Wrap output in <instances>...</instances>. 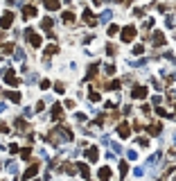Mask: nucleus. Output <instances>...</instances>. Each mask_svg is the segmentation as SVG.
<instances>
[{"label": "nucleus", "mask_w": 176, "mask_h": 181, "mask_svg": "<svg viewBox=\"0 0 176 181\" xmlns=\"http://www.w3.org/2000/svg\"><path fill=\"white\" fill-rule=\"evenodd\" d=\"M133 34H135V30H133V27H126V30H122V39H124L126 43H129V41L133 39Z\"/></svg>", "instance_id": "f03ea898"}, {"label": "nucleus", "mask_w": 176, "mask_h": 181, "mask_svg": "<svg viewBox=\"0 0 176 181\" xmlns=\"http://www.w3.org/2000/svg\"><path fill=\"white\" fill-rule=\"evenodd\" d=\"M88 158H90V161H97V149H95V147H90V152H88Z\"/></svg>", "instance_id": "f8f14e48"}, {"label": "nucleus", "mask_w": 176, "mask_h": 181, "mask_svg": "<svg viewBox=\"0 0 176 181\" xmlns=\"http://www.w3.org/2000/svg\"><path fill=\"white\" fill-rule=\"evenodd\" d=\"M129 131H131V129H129V125H126V122H122V125H120V136H124V138H126V136H129Z\"/></svg>", "instance_id": "423d86ee"}, {"label": "nucleus", "mask_w": 176, "mask_h": 181, "mask_svg": "<svg viewBox=\"0 0 176 181\" xmlns=\"http://www.w3.org/2000/svg\"><path fill=\"white\" fill-rule=\"evenodd\" d=\"M36 170H38V165L34 163V165H32V168H29V170H27V172H25V179H32V177L36 174Z\"/></svg>", "instance_id": "6e6552de"}, {"label": "nucleus", "mask_w": 176, "mask_h": 181, "mask_svg": "<svg viewBox=\"0 0 176 181\" xmlns=\"http://www.w3.org/2000/svg\"><path fill=\"white\" fill-rule=\"evenodd\" d=\"M79 170H81V174L88 179V168H86V165H79Z\"/></svg>", "instance_id": "2eb2a0df"}, {"label": "nucleus", "mask_w": 176, "mask_h": 181, "mask_svg": "<svg viewBox=\"0 0 176 181\" xmlns=\"http://www.w3.org/2000/svg\"><path fill=\"white\" fill-rule=\"evenodd\" d=\"M109 177H111V170H109V168H102V170H100V179H102V181H106Z\"/></svg>", "instance_id": "0eeeda50"}, {"label": "nucleus", "mask_w": 176, "mask_h": 181, "mask_svg": "<svg viewBox=\"0 0 176 181\" xmlns=\"http://www.w3.org/2000/svg\"><path fill=\"white\" fill-rule=\"evenodd\" d=\"M84 21H86L88 25H95V18H93V14L88 12V9H86V12H84Z\"/></svg>", "instance_id": "39448f33"}, {"label": "nucleus", "mask_w": 176, "mask_h": 181, "mask_svg": "<svg viewBox=\"0 0 176 181\" xmlns=\"http://www.w3.org/2000/svg\"><path fill=\"white\" fill-rule=\"evenodd\" d=\"M9 25H12V14H5L0 18V27H9Z\"/></svg>", "instance_id": "20e7f679"}, {"label": "nucleus", "mask_w": 176, "mask_h": 181, "mask_svg": "<svg viewBox=\"0 0 176 181\" xmlns=\"http://www.w3.org/2000/svg\"><path fill=\"white\" fill-rule=\"evenodd\" d=\"M7 82H9V84H16L18 79H16V75H12V73H9V75H7Z\"/></svg>", "instance_id": "ddd939ff"}, {"label": "nucleus", "mask_w": 176, "mask_h": 181, "mask_svg": "<svg viewBox=\"0 0 176 181\" xmlns=\"http://www.w3.org/2000/svg\"><path fill=\"white\" fill-rule=\"evenodd\" d=\"M27 39H29V43H32L34 48H36V45H41V36H38V34H34L32 30H27Z\"/></svg>", "instance_id": "f257e3e1"}, {"label": "nucleus", "mask_w": 176, "mask_h": 181, "mask_svg": "<svg viewBox=\"0 0 176 181\" xmlns=\"http://www.w3.org/2000/svg\"><path fill=\"white\" fill-rule=\"evenodd\" d=\"M72 18H75V16H72V14H68V12H66V14H63V21H66V23H72Z\"/></svg>", "instance_id": "4468645a"}, {"label": "nucleus", "mask_w": 176, "mask_h": 181, "mask_svg": "<svg viewBox=\"0 0 176 181\" xmlns=\"http://www.w3.org/2000/svg\"><path fill=\"white\" fill-rule=\"evenodd\" d=\"M144 95H147V88L144 86H135L133 88V98H144Z\"/></svg>", "instance_id": "7ed1b4c3"}, {"label": "nucleus", "mask_w": 176, "mask_h": 181, "mask_svg": "<svg viewBox=\"0 0 176 181\" xmlns=\"http://www.w3.org/2000/svg\"><path fill=\"white\" fill-rule=\"evenodd\" d=\"M23 14H25V16H27V18H29V16H34V14H36V9H34V7H32V5H27V7H25V9H23Z\"/></svg>", "instance_id": "1a4fd4ad"}, {"label": "nucleus", "mask_w": 176, "mask_h": 181, "mask_svg": "<svg viewBox=\"0 0 176 181\" xmlns=\"http://www.w3.org/2000/svg\"><path fill=\"white\" fill-rule=\"evenodd\" d=\"M52 118H54V120H59V118H61V107H54V111H52Z\"/></svg>", "instance_id": "9b49d317"}, {"label": "nucleus", "mask_w": 176, "mask_h": 181, "mask_svg": "<svg viewBox=\"0 0 176 181\" xmlns=\"http://www.w3.org/2000/svg\"><path fill=\"white\" fill-rule=\"evenodd\" d=\"M45 7L47 9H59V0H45Z\"/></svg>", "instance_id": "9d476101"}]
</instances>
